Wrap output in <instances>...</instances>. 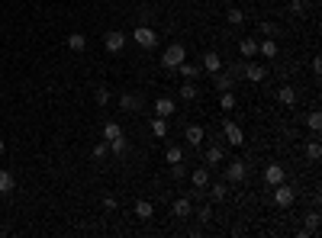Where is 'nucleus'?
Returning a JSON list of instances; mask_svg holds the SVG:
<instances>
[{
	"instance_id": "e433bc0d",
	"label": "nucleus",
	"mask_w": 322,
	"mask_h": 238,
	"mask_svg": "<svg viewBox=\"0 0 322 238\" xmlns=\"http://www.w3.org/2000/svg\"><path fill=\"white\" fill-rule=\"evenodd\" d=\"M287 10H290L293 16H303V10H306V4H303V0H290V4H287Z\"/></svg>"
},
{
	"instance_id": "423d86ee",
	"label": "nucleus",
	"mask_w": 322,
	"mask_h": 238,
	"mask_svg": "<svg viewBox=\"0 0 322 238\" xmlns=\"http://www.w3.org/2000/svg\"><path fill=\"white\" fill-rule=\"evenodd\" d=\"M119 107H123L126 113H139V110L145 107V100L139 93H123V97H119Z\"/></svg>"
},
{
	"instance_id": "f257e3e1",
	"label": "nucleus",
	"mask_w": 322,
	"mask_h": 238,
	"mask_svg": "<svg viewBox=\"0 0 322 238\" xmlns=\"http://www.w3.org/2000/svg\"><path fill=\"white\" fill-rule=\"evenodd\" d=\"M132 42H135L139 49H155V45H158V32H155L152 26H135Z\"/></svg>"
},
{
	"instance_id": "a878e982",
	"label": "nucleus",
	"mask_w": 322,
	"mask_h": 238,
	"mask_svg": "<svg viewBox=\"0 0 322 238\" xmlns=\"http://www.w3.org/2000/svg\"><path fill=\"white\" fill-rule=\"evenodd\" d=\"M219 107H222V113H232V110H236V93H232V90H222V93H219Z\"/></svg>"
},
{
	"instance_id": "37998d69",
	"label": "nucleus",
	"mask_w": 322,
	"mask_h": 238,
	"mask_svg": "<svg viewBox=\"0 0 322 238\" xmlns=\"http://www.w3.org/2000/svg\"><path fill=\"white\" fill-rule=\"evenodd\" d=\"M7 152V145H4V138H0V155H4Z\"/></svg>"
},
{
	"instance_id": "4be33fe9",
	"label": "nucleus",
	"mask_w": 322,
	"mask_h": 238,
	"mask_svg": "<svg viewBox=\"0 0 322 238\" xmlns=\"http://www.w3.org/2000/svg\"><path fill=\"white\" fill-rule=\"evenodd\" d=\"M225 23H229V26H242V23H245V10H242V7L225 10Z\"/></svg>"
},
{
	"instance_id": "1a4fd4ad",
	"label": "nucleus",
	"mask_w": 322,
	"mask_h": 238,
	"mask_svg": "<svg viewBox=\"0 0 322 238\" xmlns=\"http://www.w3.org/2000/svg\"><path fill=\"white\" fill-rule=\"evenodd\" d=\"M184 138H187L190 148H200V145H203V138H206V132H203V126H187L184 129Z\"/></svg>"
},
{
	"instance_id": "20e7f679",
	"label": "nucleus",
	"mask_w": 322,
	"mask_h": 238,
	"mask_svg": "<svg viewBox=\"0 0 322 238\" xmlns=\"http://www.w3.org/2000/svg\"><path fill=\"white\" fill-rule=\"evenodd\" d=\"M293 200H297V190L290 187V183H277V190H274V203L281 209H287V206H293Z\"/></svg>"
},
{
	"instance_id": "ddd939ff",
	"label": "nucleus",
	"mask_w": 322,
	"mask_h": 238,
	"mask_svg": "<svg viewBox=\"0 0 322 238\" xmlns=\"http://www.w3.org/2000/svg\"><path fill=\"white\" fill-rule=\"evenodd\" d=\"M258 55H261V58H267V61H274V58H277V39H264V42H258Z\"/></svg>"
},
{
	"instance_id": "6ab92c4d",
	"label": "nucleus",
	"mask_w": 322,
	"mask_h": 238,
	"mask_svg": "<svg viewBox=\"0 0 322 238\" xmlns=\"http://www.w3.org/2000/svg\"><path fill=\"white\" fill-rule=\"evenodd\" d=\"M206 190H210V200H213V203H222L225 197H229V190H225V180H219V183H210Z\"/></svg>"
},
{
	"instance_id": "2f4dec72",
	"label": "nucleus",
	"mask_w": 322,
	"mask_h": 238,
	"mask_svg": "<svg viewBox=\"0 0 322 238\" xmlns=\"http://www.w3.org/2000/svg\"><path fill=\"white\" fill-rule=\"evenodd\" d=\"M94 103H97V107H107V103H110V90H107V87H97V90H94Z\"/></svg>"
},
{
	"instance_id": "f8f14e48",
	"label": "nucleus",
	"mask_w": 322,
	"mask_h": 238,
	"mask_svg": "<svg viewBox=\"0 0 322 238\" xmlns=\"http://www.w3.org/2000/svg\"><path fill=\"white\" fill-rule=\"evenodd\" d=\"M264 180L271 183V187L284 183V167H281V164H267V167H264Z\"/></svg>"
},
{
	"instance_id": "58836bf2",
	"label": "nucleus",
	"mask_w": 322,
	"mask_h": 238,
	"mask_svg": "<svg viewBox=\"0 0 322 238\" xmlns=\"http://www.w3.org/2000/svg\"><path fill=\"white\" fill-rule=\"evenodd\" d=\"M306 126H309L312 132H319V129H322V116H319V113H309V119H306Z\"/></svg>"
},
{
	"instance_id": "dca6fc26",
	"label": "nucleus",
	"mask_w": 322,
	"mask_h": 238,
	"mask_svg": "<svg viewBox=\"0 0 322 238\" xmlns=\"http://www.w3.org/2000/svg\"><path fill=\"white\" fill-rule=\"evenodd\" d=\"M190 209H194V206H190V200H184V197L171 203V216H177V219H187V216H190Z\"/></svg>"
},
{
	"instance_id": "4c0bfd02",
	"label": "nucleus",
	"mask_w": 322,
	"mask_h": 238,
	"mask_svg": "<svg viewBox=\"0 0 322 238\" xmlns=\"http://www.w3.org/2000/svg\"><path fill=\"white\" fill-rule=\"evenodd\" d=\"M152 20H155V10H149V7H145V10L139 13V26H152Z\"/></svg>"
},
{
	"instance_id": "7ed1b4c3",
	"label": "nucleus",
	"mask_w": 322,
	"mask_h": 238,
	"mask_svg": "<svg viewBox=\"0 0 322 238\" xmlns=\"http://www.w3.org/2000/svg\"><path fill=\"white\" fill-rule=\"evenodd\" d=\"M248 174V164L242 161V158H236V161H225V180L229 183H242Z\"/></svg>"
},
{
	"instance_id": "473e14b6",
	"label": "nucleus",
	"mask_w": 322,
	"mask_h": 238,
	"mask_svg": "<svg viewBox=\"0 0 322 238\" xmlns=\"http://www.w3.org/2000/svg\"><path fill=\"white\" fill-rule=\"evenodd\" d=\"M152 132H155L158 138H164V135H168V122H164L161 116H158V119H152Z\"/></svg>"
},
{
	"instance_id": "6e6552de",
	"label": "nucleus",
	"mask_w": 322,
	"mask_h": 238,
	"mask_svg": "<svg viewBox=\"0 0 322 238\" xmlns=\"http://www.w3.org/2000/svg\"><path fill=\"white\" fill-rule=\"evenodd\" d=\"M222 135H225L229 145H242V142H245V135H242V129L236 126V122H222Z\"/></svg>"
},
{
	"instance_id": "39448f33",
	"label": "nucleus",
	"mask_w": 322,
	"mask_h": 238,
	"mask_svg": "<svg viewBox=\"0 0 322 238\" xmlns=\"http://www.w3.org/2000/svg\"><path fill=\"white\" fill-rule=\"evenodd\" d=\"M103 45H107V52H113V55H116V52L126 49V36H123L119 29H110L107 36H103Z\"/></svg>"
},
{
	"instance_id": "5701e85b",
	"label": "nucleus",
	"mask_w": 322,
	"mask_h": 238,
	"mask_svg": "<svg viewBox=\"0 0 322 238\" xmlns=\"http://www.w3.org/2000/svg\"><path fill=\"white\" fill-rule=\"evenodd\" d=\"M277 100H281L284 107H293V103H297V90H293V87H281V90H277Z\"/></svg>"
},
{
	"instance_id": "f3484780",
	"label": "nucleus",
	"mask_w": 322,
	"mask_h": 238,
	"mask_svg": "<svg viewBox=\"0 0 322 238\" xmlns=\"http://www.w3.org/2000/svg\"><path fill=\"white\" fill-rule=\"evenodd\" d=\"M213 87H216V90H219V93H222V90H232V87H236V81H232V77H229V74H222V71H216V74H213Z\"/></svg>"
},
{
	"instance_id": "a211bd4d",
	"label": "nucleus",
	"mask_w": 322,
	"mask_h": 238,
	"mask_svg": "<svg viewBox=\"0 0 322 238\" xmlns=\"http://www.w3.org/2000/svg\"><path fill=\"white\" fill-rule=\"evenodd\" d=\"M222 158H225L222 148H219V145H210V148H206V158H203V161L210 164V167H216V164H222Z\"/></svg>"
},
{
	"instance_id": "f704fd0d",
	"label": "nucleus",
	"mask_w": 322,
	"mask_h": 238,
	"mask_svg": "<svg viewBox=\"0 0 322 238\" xmlns=\"http://www.w3.org/2000/svg\"><path fill=\"white\" fill-rule=\"evenodd\" d=\"M306 158H309V161H319V158H322V145L319 142H309L306 145Z\"/></svg>"
},
{
	"instance_id": "cd10ccee",
	"label": "nucleus",
	"mask_w": 322,
	"mask_h": 238,
	"mask_svg": "<svg viewBox=\"0 0 322 238\" xmlns=\"http://www.w3.org/2000/svg\"><path fill=\"white\" fill-rule=\"evenodd\" d=\"M197 84L194 81H184V84H180V100H197Z\"/></svg>"
},
{
	"instance_id": "2eb2a0df",
	"label": "nucleus",
	"mask_w": 322,
	"mask_h": 238,
	"mask_svg": "<svg viewBox=\"0 0 322 238\" xmlns=\"http://www.w3.org/2000/svg\"><path fill=\"white\" fill-rule=\"evenodd\" d=\"M203 68H206L210 74L222 71V58H219V52H206V55H203Z\"/></svg>"
},
{
	"instance_id": "c9c22d12",
	"label": "nucleus",
	"mask_w": 322,
	"mask_h": 238,
	"mask_svg": "<svg viewBox=\"0 0 322 238\" xmlns=\"http://www.w3.org/2000/svg\"><path fill=\"white\" fill-rule=\"evenodd\" d=\"M110 152H113V155H123V152H126V138H123V135L113 138V142H110Z\"/></svg>"
},
{
	"instance_id": "9b49d317",
	"label": "nucleus",
	"mask_w": 322,
	"mask_h": 238,
	"mask_svg": "<svg viewBox=\"0 0 322 238\" xmlns=\"http://www.w3.org/2000/svg\"><path fill=\"white\" fill-rule=\"evenodd\" d=\"M239 52H242V58H245V61H251V58H258V39H242L239 42Z\"/></svg>"
},
{
	"instance_id": "ea45409f",
	"label": "nucleus",
	"mask_w": 322,
	"mask_h": 238,
	"mask_svg": "<svg viewBox=\"0 0 322 238\" xmlns=\"http://www.w3.org/2000/svg\"><path fill=\"white\" fill-rule=\"evenodd\" d=\"M171 174H174L177 180H180V177H187V167H184V161H174V164H171Z\"/></svg>"
},
{
	"instance_id": "0eeeda50",
	"label": "nucleus",
	"mask_w": 322,
	"mask_h": 238,
	"mask_svg": "<svg viewBox=\"0 0 322 238\" xmlns=\"http://www.w3.org/2000/svg\"><path fill=\"white\" fill-rule=\"evenodd\" d=\"M245 77H248L251 84H261V81L267 77V68H264V65H258V61L251 58V65H245Z\"/></svg>"
},
{
	"instance_id": "c03bdc74",
	"label": "nucleus",
	"mask_w": 322,
	"mask_h": 238,
	"mask_svg": "<svg viewBox=\"0 0 322 238\" xmlns=\"http://www.w3.org/2000/svg\"><path fill=\"white\" fill-rule=\"evenodd\" d=\"M303 4H309V0H303Z\"/></svg>"
},
{
	"instance_id": "a19ab883",
	"label": "nucleus",
	"mask_w": 322,
	"mask_h": 238,
	"mask_svg": "<svg viewBox=\"0 0 322 238\" xmlns=\"http://www.w3.org/2000/svg\"><path fill=\"white\" fill-rule=\"evenodd\" d=\"M200 222H210V219H213V206H200Z\"/></svg>"
},
{
	"instance_id": "f03ea898",
	"label": "nucleus",
	"mask_w": 322,
	"mask_h": 238,
	"mask_svg": "<svg viewBox=\"0 0 322 238\" xmlns=\"http://www.w3.org/2000/svg\"><path fill=\"white\" fill-rule=\"evenodd\" d=\"M180 61H187V49L180 45V42H174V45L164 49V55H161V65L164 68H177Z\"/></svg>"
},
{
	"instance_id": "9d476101",
	"label": "nucleus",
	"mask_w": 322,
	"mask_h": 238,
	"mask_svg": "<svg viewBox=\"0 0 322 238\" xmlns=\"http://www.w3.org/2000/svg\"><path fill=\"white\" fill-rule=\"evenodd\" d=\"M155 113H158L161 119H171L174 116V100L171 97H158V100H155Z\"/></svg>"
},
{
	"instance_id": "79ce46f5",
	"label": "nucleus",
	"mask_w": 322,
	"mask_h": 238,
	"mask_svg": "<svg viewBox=\"0 0 322 238\" xmlns=\"http://www.w3.org/2000/svg\"><path fill=\"white\" fill-rule=\"evenodd\" d=\"M116 206H119V203L113 200V197H107V200H103V209H107V213H113V209H116Z\"/></svg>"
},
{
	"instance_id": "bb28decb",
	"label": "nucleus",
	"mask_w": 322,
	"mask_h": 238,
	"mask_svg": "<svg viewBox=\"0 0 322 238\" xmlns=\"http://www.w3.org/2000/svg\"><path fill=\"white\" fill-rule=\"evenodd\" d=\"M123 135V126H119V122H107V126H103V138H107V142H113V138H119Z\"/></svg>"
},
{
	"instance_id": "b1692460",
	"label": "nucleus",
	"mask_w": 322,
	"mask_h": 238,
	"mask_svg": "<svg viewBox=\"0 0 322 238\" xmlns=\"http://www.w3.org/2000/svg\"><path fill=\"white\" fill-rule=\"evenodd\" d=\"M177 71L184 74L187 81H194V77L200 74V65H194V61H180V65H177Z\"/></svg>"
},
{
	"instance_id": "c756f323",
	"label": "nucleus",
	"mask_w": 322,
	"mask_h": 238,
	"mask_svg": "<svg viewBox=\"0 0 322 238\" xmlns=\"http://www.w3.org/2000/svg\"><path fill=\"white\" fill-rule=\"evenodd\" d=\"M164 161H168V164H174V161H184V148H180V145H171L168 152H164Z\"/></svg>"
},
{
	"instance_id": "aec40b11",
	"label": "nucleus",
	"mask_w": 322,
	"mask_h": 238,
	"mask_svg": "<svg viewBox=\"0 0 322 238\" xmlns=\"http://www.w3.org/2000/svg\"><path fill=\"white\" fill-rule=\"evenodd\" d=\"M13 190H16V177L10 171H0V193L7 197V193H13Z\"/></svg>"
},
{
	"instance_id": "7c9ffc66",
	"label": "nucleus",
	"mask_w": 322,
	"mask_h": 238,
	"mask_svg": "<svg viewBox=\"0 0 322 238\" xmlns=\"http://www.w3.org/2000/svg\"><path fill=\"white\" fill-rule=\"evenodd\" d=\"M107 155H110V142L103 138V142H97V145H94V161H103Z\"/></svg>"
},
{
	"instance_id": "412c9836",
	"label": "nucleus",
	"mask_w": 322,
	"mask_h": 238,
	"mask_svg": "<svg viewBox=\"0 0 322 238\" xmlns=\"http://www.w3.org/2000/svg\"><path fill=\"white\" fill-rule=\"evenodd\" d=\"M68 49H71V52H84L87 49V36H84V32H71V36H68Z\"/></svg>"
},
{
	"instance_id": "393cba45",
	"label": "nucleus",
	"mask_w": 322,
	"mask_h": 238,
	"mask_svg": "<svg viewBox=\"0 0 322 238\" xmlns=\"http://www.w3.org/2000/svg\"><path fill=\"white\" fill-rule=\"evenodd\" d=\"M135 216H139V219H152V216H155V206H152L149 200H139V203H135Z\"/></svg>"
},
{
	"instance_id": "c85d7f7f",
	"label": "nucleus",
	"mask_w": 322,
	"mask_h": 238,
	"mask_svg": "<svg viewBox=\"0 0 322 238\" xmlns=\"http://www.w3.org/2000/svg\"><path fill=\"white\" fill-rule=\"evenodd\" d=\"M225 74H229L232 81H239V77H245V58H242V61H232V65H229V71H225Z\"/></svg>"
},
{
	"instance_id": "72a5a7b5",
	"label": "nucleus",
	"mask_w": 322,
	"mask_h": 238,
	"mask_svg": "<svg viewBox=\"0 0 322 238\" xmlns=\"http://www.w3.org/2000/svg\"><path fill=\"white\" fill-rule=\"evenodd\" d=\"M258 32H264L267 39H274L277 32H281V26H277V23H261V26H258Z\"/></svg>"
},
{
	"instance_id": "4468645a",
	"label": "nucleus",
	"mask_w": 322,
	"mask_h": 238,
	"mask_svg": "<svg viewBox=\"0 0 322 238\" xmlns=\"http://www.w3.org/2000/svg\"><path fill=\"white\" fill-rule=\"evenodd\" d=\"M190 180H194L197 190H206L210 187V171H206V167H197V171H190Z\"/></svg>"
}]
</instances>
